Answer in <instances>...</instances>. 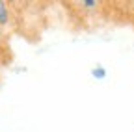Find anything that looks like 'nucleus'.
<instances>
[{"mask_svg":"<svg viewBox=\"0 0 134 132\" xmlns=\"http://www.w3.org/2000/svg\"><path fill=\"white\" fill-rule=\"evenodd\" d=\"M73 6L88 13V11H97V9H100V8H103V2H97V0H80V2H75Z\"/></svg>","mask_w":134,"mask_h":132,"instance_id":"1","label":"nucleus"},{"mask_svg":"<svg viewBox=\"0 0 134 132\" xmlns=\"http://www.w3.org/2000/svg\"><path fill=\"white\" fill-rule=\"evenodd\" d=\"M11 22V9H9V4L2 2L0 0V26H8Z\"/></svg>","mask_w":134,"mask_h":132,"instance_id":"2","label":"nucleus"},{"mask_svg":"<svg viewBox=\"0 0 134 132\" xmlns=\"http://www.w3.org/2000/svg\"><path fill=\"white\" fill-rule=\"evenodd\" d=\"M90 74H91V78H93V80H104V78L108 76V71H106L104 65L95 63L93 67H91V71H90Z\"/></svg>","mask_w":134,"mask_h":132,"instance_id":"3","label":"nucleus"},{"mask_svg":"<svg viewBox=\"0 0 134 132\" xmlns=\"http://www.w3.org/2000/svg\"><path fill=\"white\" fill-rule=\"evenodd\" d=\"M2 37H4V28L0 26V45H2Z\"/></svg>","mask_w":134,"mask_h":132,"instance_id":"4","label":"nucleus"},{"mask_svg":"<svg viewBox=\"0 0 134 132\" xmlns=\"http://www.w3.org/2000/svg\"><path fill=\"white\" fill-rule=\"evenodd\" d=\"M130 8H132V9H134V4H130Z\"/></svg>","mask_w":134,"mask_h":132,"instance_id":"5","label":"nucleus"}]
</instances>
